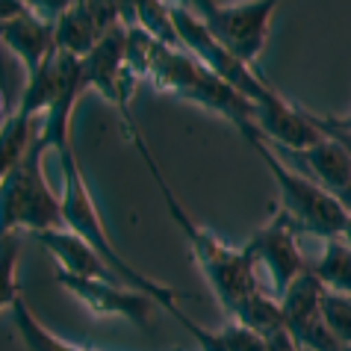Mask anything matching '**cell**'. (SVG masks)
Instances as JSON below:
<instances>
[{
	"instance_id": "6da1fadb",
	"label": "cell",
	"mask_w": 351,
	"mask_h": 351,
	"mask_svg": "<svg viewBox=\"0 0 351 351\" xmlns=\"http://www.w3.org/2000/svg\"><path fill=\"white\" fill-rule=\"evenodd\" d=\"M130 133H133L136 148H139L145 162H148L151 174L157 178V186L162 192L165 207H169L171 219L180 224L183 233H186L195 260L201 263L204 275H207L213 289H216V295L221 298V304L228 307V310H233L242 298H248L251 292L260 289V278H257L254 260H251V254H248L245 248H228V245H221V239H216L210 230H204L201 224L195 221L186 210H183V204L174 198V192L169 189V183H165V178H162L160 169H157V162H154V157L148 154V145H145L142 136L133 130V124H130Z\"/></svg>"
},
{
	"instance_id": "7a4b0ae2",
	"label": "cell",
	"mask_w": 351,
	"mask_h": 351,
	"mask_svg": "<svg viewBox=\"0 0 351 351\" xmlns=\"http://www.w3.org/2000/svg\"><path fill=\"white\" fill-rule=\"evenodd\" d=\"M239 130L254 145L260 160L269 165L271 178L278 183V192H280V213H284L304 237H316V239L343 237L351 216L343 204L337 201V195H330L328 189H322L319 183L304 178V174H298L295 169H289V165L260 139V133L251 128V124H239Z\"/></svg>"
},
{
	"instance_id": "3957f363",
	"label": "cell",
	"mask_w": 351,
	"mask_h": 351,
	"mask_svg": "<svg viewBox=\"0 0 351 351\" xmlns=\"http://www.w3.org/2000/svg\"><path fill=\"white\" fill-rule=\"evenodd\" d=\"M47 148L42 142H36L27 157L15 165L9 174H3V230L12 233L18 228H30L36 233L45 230H62V195L56 198V192H51L42 171Z\"/></svg>"
},
{
	"instance_id": "277c9868",
	"label": "cell",
	"mask_w": 351,
	"mask_h": 351,
	"mask_svg": "<svg viewBox=\"0 0 351 351\" xmlns=\"http://www.w3.org/2000/svg\"><path fill=\"white\" fill-rule=\"evenodd\" d=\"M169 9H171V18H174V27H178V36H180L183 47H186L198 62L207 65L219 80H224L230 89H237L242 97H248L251 104H257L260 110H271V106L284 104V97L271 92L269 86L251 71V65L237 60L230 51H224L216 38H213L207 24L195 15L192 6L183 3V6H169Z\"/></svg>"
},
{
	"instance_id": "5b68a950",
	"label": "cell",
	"mask_w": 351,
	"mask_h": 351,
	"mask_svg": "<svg viewBox=\"0 0 351 351\" xmlns=\"http://www.w3.org/2000/svg\"><path fill=\"white\" fill-rule=\"evenodd\" d=\"M301 237L304 233L278 210V216L263 230H257L245 245L251 260H254L260 289L275 301L284 298L287 289L310 269L304 251H301Z\"/></svg>"
},
{
	"instance_id": "8992f818",
	"label": "cell",
	"mask_w": 351,
	"mask_h": 351,
	"mask_svg": "<svg viewBox=\"0 0 351 351\" xmlns=\"http://www.w3.org/2000/svg\"><path fill=\"white\" fill-rule=\"evenodd\" d=\"M192 9L207 24L213 38L237 60L251 65L263 53L271 15H275V3H242V6L195 3Z\"/></svg>"
},
{
	"instance_id": "52a82bcc",
	"label": "cell",
	"mask_w": 351,
	"mask_h": 351,
	"mask_svg": "<svg viewBox=\"0 0 351 351\" xmlns=\"http://www.w3.org/2000/svg\"><path fill=\"white\" fill-rule=\"evenodd\" d=\"M128 15L115 3H68L56 18V51L86 60Z\"/></svg>"
},
{
	"instance_id": "ba28073f",
	"label": "cell",
	"mask_w": 351,
	"mask_h": 351,
	"mask_svg": "<svg viewBox=\"0 0 351 351\" xmlns=\"http://www.w3.org/2000/svg\"><path fill=\"white\" fill-rule=\"evenodd\" d=\"M60 284L71 292V295L86 304L95 316L101 319H128L139 328H151V310L157 301L142 295L136 289H124L121 284H106V280H86L60 271Z\"/></svg>"
},
{
	"instance_id": "9c48e42d",
	"label": "cell",
	"mask_w": 351,
	"mask_h": 351,
	"mask_svg": "<svg viewBox=\"0 0 351 351\" xmlns=\"http://www.w3.org/2000/svg\"><path fill=\"white\" fill-rule=\"evenodd\" d=\"M266 145L289 165V169H295L298 174H304V178L319 183V186L328 189L330 195H339L346 186H351V151L337 139V136L325 133L322 142H316L313 148H304V151H292V148L271 145V142H266Z\"/></svg>"
},
{
	"instance_id": "30bf717a",
	"label": "cell",
	"mask_w": 351,
	"mask_h": 351,
	"mask_svg": "<svg viewBox=\"0 0 351 351\" xmlns=\"http://www.w3.org/2000/svg\"><path fill=\"white\" fill-rule=\"evenodd\" d=\"M3 45L24 62L27 74H36L56 51V21H47L27 3L3 6Z\"/></svg>"
},
{
	"instance_id": "8fae6325",
	"label": "cell",
	"mask_w": 351,
	"mask_h": 351,
	"mask_svg": "<svg viewBox=\"0 0 351 351\" xmlns=\"http://www.w3.org/2000/svg\"><path fill=\"white\" fill-rule=\"evenodd\" d=\"M36 239L51 251L53 260L60 263V271H65V275L86 278V280H106V284H124V280L106 266V260L97 254L89 242L80 239L68 228L36 233Z\"/></svg>"
},
{
	"instance_id": "7c38bea8",
	"label": "cell",
	"mask_w": 351,
	"mask_h": 351,
	"mask_svg": "<svg viewBox=\"0 0 351 351\" xmlns=\"http://www.w3.org/2000/svg\"><path fill=\"white\" fill-rule=\"evenodd\" d=\"M310 271L319 278L325 292L351 298V245L343 237L322 239V251L310 263Z\"/></svg>"
},
{
	"instance_id": "4fadbf2b",
	"label": "cell",
	"mask_w": 351,
	"mask_h": 351,
	"mask_svg": "<svg viewBox=\"0 0 351 351\" xmlns=\"http://www.w3.org/2000/svg\"><path fill=\"white\" fill-rule=\"evenodd\" d=\"M322 295H325V287L319 284V278L310 269L287 289V295L280 298V313H284V325L289 334H295L301 325L322 316Z\"/></svg>"
},
{
	"instance_id": "5bb4252c",
	"label": "cell",
	"mask_w": 351,
	"mask_h": 351,
	"mask_svg": "<svg viewBox=\"0 0 351 351\" xmlns=\"http://www.w3.org/2000/svg\"><path fill=\"white\" fill-rule=\"evenodd\" d=\"M233 322H239V325L251 328L254 334L260 337H275L278 330H287L284 325V313H280V301H275L271 295H266L263 289L251 292L248 298H242L237 307L230 310Z\"/></svg>"
},
{
	"instance_id": "9a60e30c",
	"label": "cell",
	"mask_w": 351,
	"mask_h": 351,
	"mask_svg": "<svg viewBox=\"0 0 351 351\" xmlns=\"http://www.w3.org/2000/svg\"><path fill=\"white\" fill-rule=\"evenodd\" d=\"M9 307H12V322H15L18 334H21V339L27 343L30 351H89V348L68 346V343H62V339H56L51 330H45L42 325H38V319L24 307L21 298H15Z\"/></svg>"
},
{
	"instance_id": "2e32d148",
	"label": "cell",
	"mask_w": 351,
	"mask_h": 351,
	"mask_svg": "<svg viewBox=\"0 0 351 351\" xmlns=\"http://www.w3.org/2000/svg\"><path fill=\"white\" fill-rule=\"evenodd\" d=\"M133 15H136V24L142 27L151 38H157L160 45L171 47V51H186L178 36V27H174V18H171V9L162 6V3H139L133 6Z\"/></svg>"
},
{
	"instance_id": "e0dca14e",
	"label": "cell",
	"mask_w": 351,
	"mask_h": 351,
	"mask_svg": "<svg viewBox=\"0 0 351 351\" xmlns=\"http://www.w3.org/2000/svg\"><path fill=\"white\" fill-rule=\"evenodd\" d=\"M322 319H325L330 334L343 343V348L351 346V298L325 292L322 295Z\"/></svg>"
},
{
	"instance_id": "ac0fdd59",
	"label": "cell",
	"mask_w": 351,
	"mask_h": 351,
	"mask_svg": "<svg viewBox=\"0 0 351 351\" xmlns=\"http://www.w3.org/2000/svg\"><path fill=\"white\" fill-rule=\"evenodd\" d=\"M221 334V343H224V351H266L269 343L266 337L254 334L251 328L239 325V322H230L224 330H219Z\"/></svg>"
},
{
	"instance_id": "d6986e66",
	"label": "cell",
	"mask_w": 351,
	"mask_h": 351,
	"mask_svg": "<svg viewBox=\"0 0 351 351\" xmlns=\"http://www.w3.org/2000/svg\"><path fill=\"white\" fill-rule=\"evenodd\" d=\"M266 343H269L266 351H304V348L295 343V339H292L289 330H278V334H275V337H269Z\"/></svg>"
},
{
	"instance_id": "ffe728a7",
	"label": "cell",
	"mask_w": 351,
	"mask_h": 351,
	"mask_svg": "<svg viewBox=\"0 0 351 351\" xmlns=\"http://www.w3.org/2000/svg\"><path fill=\"white\" fill-rule=\"evenodd\" d=\"M337 201L343 204V207L348 210V216H351V186H346L343 192H339V195H337Z\"/></svg>"
},
{
	"instance_id": "44dd1931",
	"label": "cell",
	"mask_w": 351,
	"mask_h": 351,
	"mask_svg": "<svg viewBox=\"0 0 351 351\" xmlns=\"http://www.w3.org/2000/svg\"><path fill=\"white\" fill-rule=\"evenodd\" d=\"M343 239L348 242V245H351V219H348V224H346V230H343Z\"/></svg>"
},
{
	"instance_id": "7402d4cb",
	"label": "cell",
	"mask_w": 351,
	"mask_h": 351,
	"mask_svg": "<svg viewBox=\"0 0 351 351\" xmlns=\"http://www.w3.org/2000/svg\"><path fill=\"white\" fill-rule=\"evenodd\" d=\"M343 351H351V346H346V348H343Z\"/></svg>"
}]
</instances>
